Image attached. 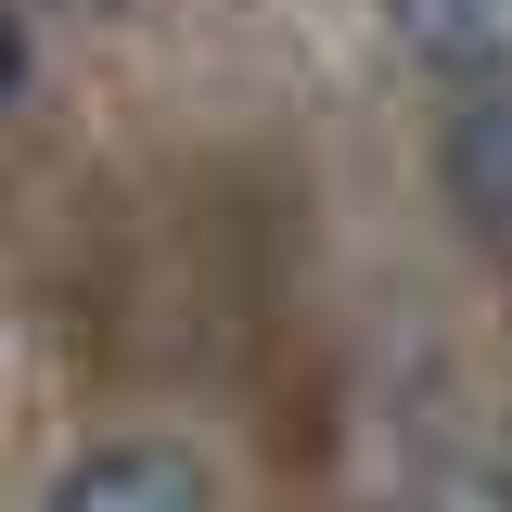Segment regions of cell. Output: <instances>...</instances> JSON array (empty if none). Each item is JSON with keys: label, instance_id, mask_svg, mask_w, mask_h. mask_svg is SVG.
<instances>
[{"label": "cell", "instance_id": "obj_4", "mask_svg": "<svg viewBox=\"0 0 512 512\" xmlns=\"http://www.w3.org/2000/svg\"><path fill=\"white\" fill-rule=\"evenodd\" d=\"M26 90V26H13V0H0V103Z\"/></svg>", "mask_w": 512, "mask_h": 512}, {"label": "cell", "instance_id": "obj_1", "mask_svg": "<svg viewBox=\"0 0 512 512\" xmlns=\"http://www.w3.org/2000/svg\"><path fill=\"white\" fill-rule=\"evenodd\" d=\"M500 141H512V103H500V90H474V103L448 116V192H461V231H474V244H500V218H512Z\"/></svg>", "mask_w": 512, "mask_h": 512}, {"label": "cell", "instance_id": "obj_2", "mask_svg": "<svg viewBox=\"0 0 512 512\" xmlns=\"http://www.w3.org/2000/svg\"><path fill=\"white\" fill-rule=\"evenodd\" d=\"M205 487H218V474H205V461H180V448H90V461H77V474H64V500L77 512H103V500H205Z\"/></svg>", "mask_w": 512, "mask_h": 512}, {"label": "cell", "instance_id": "obj_3", "mask_svg": "<svg viewBox=\"0 0 512 512\" xmlns=\"http://www.w3.org/2000/svg\"><path fill=\"white\" fill-rule=\"evenodd\" d=\"M397 13V39L423 64H448V77H487L500 64V0H384Z\"/></svg>", "mask_w": 512, "mask_h": 512}]
</instances>
